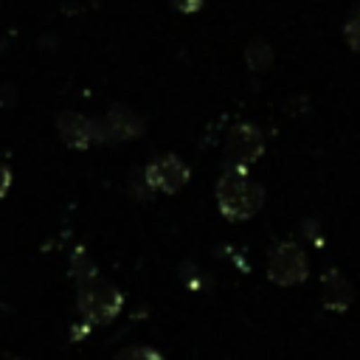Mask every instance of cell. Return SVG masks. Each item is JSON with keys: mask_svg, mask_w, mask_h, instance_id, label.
<instances>
[{"mask_svg": "<svg viewBox=\"0 0 360 360\" xmlns=\"http://www.w3.org/2000/svg\"><path fill=\"white\" fill-rule=\"evenodd\" d=\"M217 202L225 219H250L264 205V188L250 180L245 169L228 166L217 180Z\"/></svg>", "mask_w": 360, "mask_h": 360, "instance_id": "1", "label": "cell"}, {"mask_svg": "<svg viewBox=\"0 0 360 360\" xmlns=\"http://www.w3.org/2000/svg\"><path fill=\"white\" fill-rule=\"evenodd\" d=\"M309 276V264L304 250L295 242H278L267 256V278L278 287L301 284Z\"/></svg>", "mask_w": 360, "mask_h": 360, "instance_id": "2", "label": "cell"}, {"mask_svg": "<svg viewBox=\"0 0 360 360\" xmlns=\"http://www.w3.org/2000/svg\"><path fill=\"white\" fill-rule=\"evenodd\" d=\"M264 152V138L259 132L256 124H248V121H239L228 129L225 135V155H228V166H250L253 160H259Z\"/></svg>", "mask_w": 360, "mask_h": 360, "instance_id": "3", "label": "cell"}, {"mask_svg": "<svg viewBox=\"0 0 360 360\" xmlns=\"http://www.w3.org/2000/svg\"><path fill=\"white\" fill-rule=\"evenodd\" d=\"M143 177H146V186H149L152 191L174 194V191H180V188L188 183L191 172H188V166H186L177 155H163V158H158V160H152V163L146 166Z\"/></svg>", "mask_w": 360, "mask_h": 360, "instance_id": "4", "label": "cell"}, {"mask_svg": "<svg viewBox=\"0 0 360 360\" xmlns=\"http://www.w3.org/2000/svg\"><path fill=\"white\" fill-rule=\"evenodd\" d=\"M321 301L332 312L349 309V304H352V284L346 281V276L338 267H329L321 276Z\"/></svg>", "mask_w": 360, "mask_h": 360, "instance_id": "5", "label": "cell"}, {"mask_svg": "<svg viewBox=\"0 0 360 360\" xmlns=\"http://www.w3.org/2000/svg\"><path fill=\"white\" fill-rule=\"evenodd\" d=\"M82 301H84L87 315H93L96 321L112 318V315L118 312V307H121V295H118L112 287H107V284H93L90 292H84Z\"/></svg>", "mask_w": 360, "mask_h": 360, "instance_id": "6", "label": "cell"}, {"mask_svg": "<svg viewBox=\"0 0 360 360\" xmlns=\"http://www.w3.org/2000/svg\"><path fill=\"white\" fill-rule=\"evenodd\" d=\"M245 56H248V68H253V70H264L273 62V51H270V45L264 39H253L248 45Z\"/></svg>", "mask_w": 360, "mask_h": 360, "instance_id": "7", "label": "cell"}, {"mask_svg": "<svg viewBox=\"0 0 360 360\" xmlns=\"http://www.w3.org/2000/svg\"><path fill=\"white\" fill-rule=\"evenodd\" d=\"M343 39L349 42V48H352V51H357V53H360V8H357V11H352V14H349V20L343 22Z\"/></svg>", "mask_w": 360, "mask_h": 360, "instance_id": "8", "label": "cell"}, {"mask_svg": "<svg viewBox=\"0 0 360 360\" xmlns=\"http://www.w3.org/2000/svg\"><path fill=\"white\" fill-rule=\"evenodd\" d=\"M118 360H163V357L149 346H129L118 354Z\"/></svg>", "mask_w": 360, "mask_h": 360, "instance_id": "9", "label": "cell"}, {"mask_svg": "<svg viewBox=\"0 0 360 360\" xmlns=\"http://www.w3.org/2000/svg\"><path fill=\"white\" fill-rule=\"evenodd\" d=\"M202 3H205V0H172V6H174L177 11H183V14H194V11H200Z\"/></svg>", "mask_w": 360, "mask_h": 360, "instance_id": "10", "label": "cell"}]
</instances>
